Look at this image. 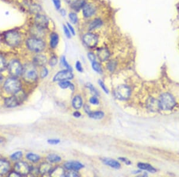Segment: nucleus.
Segmentation results:
<instances>
[{"instance_id": "1", "label": "nucleus", "mask_w": 179, "mask_h": 177, "mask_svg": "<svg viewBox=\"0 0 179 177\" xmlns=\"http://www.w3.org/2000/svg\"><path fill=\"white\" fill-rule=\"evenodd\" d=\"M22 78L29 83L35 82L38 79V73L35 66L34 64H26L24 66L22 72Z\"/></svg>"}, {"instance_id": "2", "label": "nucleus", "mask_w": 179, "mask_h": 177, "mask_svg": "<svg viewBox=\"0 0 179 177\" xmlns=\"http://www.w3.org/2000/svg\"><path fill=\"white\" fill-rule=\"evenodd\" d=\"M26 44L28 48L31 52L35 53L42 52L46 47V44L42 39L35 37L28 39Z\"/></svg>"}, {"instance_id": "3", "label": "nucleus", "mask_w": 179, "mask_h": 177, "mask_svg": "<svg viewBox=\"0 0 179 177\" xmlns=\"http://www.w3.org/2000/svg\"><path fill=\"white\" fill-rule=\"evenodd\" d=\"M4 39L8 45L15 47L20 44L22 38L18 31L11 30L4 34Z\"/></svg>"}, {"instance_id": "4", "label": "nucleus", "mask_w": 179, "mask_h": 177, "mask_svg": "<svg viewBox=\"0 0 179 177\" xmlns=\"http://www.w3.org/2000/svg\"><path fill=\"white\" fill-rule=\"evenodd\" d=\"M160 109L170 110L175 106L176 102L174 97L169 93H164L161 95L159 100Z\"/></svg>"}, {"instance_id": "5", "label": "nucleus", "mask_w": 179, "mask_h": 177, "mask_svg": "<svg viewBox=\"0 0 179 177\" xmlns=\"http://www.w3.org/2000/svg\"><path fill=\"white\" fill-rule=\"evenodd\" d=\"M4 87L7 92L16 94L21 90L22 84L19 79L13 77L7 79L4 83Z\"/></svg>"}, {"instance_id": "6", "label": "nucleus", "mask_w": 179, "mask_h": 177, "mask_svg": "<svg viewBox=\"0 0 179 177\" xmlns=\"http://www.w3.org/2000/svg\"><path fill=\"white\" fill-rule=\"evenodd\" d=\"M23 68V67L22 66L20 62L17 60H12L11 62H10L8 66L9 73L15 78L22 75Z\"/></svg>"}, {"instance_id": "7", "label": "nucleus", "mask_w": 179, "mask_h": 177, "mask_svg": "<svg viewBox=\"0 0 179 177\" xmlns=\"http://www.w3.org/2000/svg\"><path fill=\"white\" fill-rule=\"evenodd\" d=\"M131 95V89L125 85H122L118 86L115 91V96L120 100H127Z\"/></svg>"}, {"instance_id": "8", "label": "nucleus", "mask_w": 179, "mask_h": 177, "mask_svg": "<svg viewBox=\"0 0 179 177\" xmlns=\"http://www.w3.org/2000/svg\"><path fill=\"white\" fill-rule=\"evenodd\" d=\"M31 167L25 162H19L15 165V171L21 176H26L30 173Z\"/></svg>"}, {"instance_id": "9", "label": "nucleus", "mask_w": 179, "mask_h": 177, "mask_svg": "<svg viewBox=\"0 0 179 177\" xmlns=\"http://www.w3.org/2000/svg\"><path fill=\"white\" fill-rule=\"evenodd\" d=\"M73 78V75L71 71L68 69L59 71L57 73L53 78L54 82H62L72 79Z\"/></svg>"}, {"instance_id": "10", "label": "nucleus", "mask_w": 179, "mask_h": 177, "mask_svg": "<svg viewBox=\"0 0 179 177\" xmlns=\"http://www.w3.org/2000/svg\"><path fill=\"white\" fill-rule=\"evenodd\" d=\"M83 41L87 47L93 48L98 43V37L92 33H87L83 36Z\"/></svg>"}, {"instance_id": "11", "label": "nucleus", "mask_w": 179, "mask_h": 177, "mask_svg": "<svg viewBox=\"0 0 179 177\" xmlns=\"http://www.w3.org/2000/svg\"><path fill=\"white\" fill-rule=\"evenodd\" d=\"M35 24L36 26L44 29L48 27L49 20L45 15L38 14L35 18Z\"/></svg>"}, {"instance_id": "12", "label": "nucleus", "mask_w": 179, "mask_h": 177, "mask_svg": "<svg viewBox=\"0 0 179 177\" xmlns=\"http://www.w3.org/2000/svg\"><path fill=\"white\" fill-rule=\"evenodd\" d=\"M64 167L68 171H78L84 168V165L78 161H69L64 164Z\"/></svg>"}, {"instance_id": "13", "label": "nucleus", "mask_w": 179, "mask_h": 177, "mask_svg": "<svg viewBox=\"0 0 179 177\" xmlns=\"http://www.w3.org/2000/svg\"><path fill=\"white\" fill-rule=\"evenodd\" d=\"M47 62V57L41 54H39L36 55L35 57L33 59V64L35 66H39V67H42L45 66V65Z\"/></svg>"}, {"instance_id": "14", "label": "nucleus", "mask_w": 179, "mask_h": 177, "mask_svg": "<svg viewBox=\"0 0 179 177\" xmlns=\"http://www.w3.org/2000/svg\"><path fill=\"white\" fill-rule=\"evenodd\" d=\"M147 106L150 110L153 112H156L160 109L159 100H157L154 98H150L147 100Z\"/></svg>"}, {"instance_id": "15", "label": "nucleus", "mask_w": 179, "mask_h": 177, "mask_svg": "<svg viewBox=\"0 0 179 177\" xmlns=\"http://www.w3.org/2000/svg\"><path fill=\"white\" fill-rule=\"evenodd\" d=\"M97 57L101 62L106 61L110 56V53L106 48H100L97 50Z\"/></svg>"}, {"instance_id": "16", "label": "nucleus", "mask_w": 179, "mask_h": 177, "mask_svg": "<svg viewBox=\"0 0 179 177\" xmlns=\"http://www.w3.org/2000/svg\"><path fill=\"white\" fill-rule=\"evenodd\" d=\"M83 15L85 18H90L96 12V8L92 4H87L83 8Z\"/></svg>"}, {"instance_id": "17", "label": "nucleus", "mask_w": 179, "mask_h": 177, "mask_svg": "<svg viewBox=\"0 0 179 177\" xmlns=\"http://www.w3.org/2000/svg\"><path fill=\"white\" fill-rule=\"evenodd\" d=\"M19 101L16 96L8 97L5 99L4 105L7 107L13 108L18 106L19 105Z\"/></svg>"}, {"instance_id": "18", "label": "nucleus", "mask_w": 179, "mask_h": 177, "mask_svg": "<svg viewBox=\"0 0 179 177\" xmlns=\"http://www.w3.org/2000/svg\"><path fill=\"white\" fill-rule=\"evenodd\" d=\"M10 169V163L5 160L0 159V175L7 174Z\"/></svg>"}, {"instance_id": "19", "label": "nucleus", "mask_w": 179, "mask_h": 177, "mask_svg": "<svg viewBox=\"0 0 179 177\" xmlns=\"http://www.w3.org/2000/svg\"><path fill=\"white\" fill-rule=\"evenodd\" d=\"M102 161L103 163L110 166V168H112L114 169H120L121 168V164L115 160L105 158H103L102 159Z\"/></svg>"}, {"instance_id": "20", "label": "nucleus", "mask_w": 179, "mask_h": 177, "mask_svg": "<svg viewBox=\"0 0 179 177\" xmlns=\"http://www.w3.org/2000/svg\"><path fill=\"white\" fill-rule=\"evenodd\" d=\"M52 169V166L48 162H44L40 165L38 168L39 173L41 175H45L47 173H50Z\"/></svg>"}, {"instance_id": "21", "label": "nucleus", "mask_w": 179, "mask_h": 177, "mask_svg": "<svg viewBox=\"0 0 179 177\" xmlns=\"http://www.w3.org/2000/svg\"><path fill=\"white\" fill-rule=\"evenodd\" d=\"M49 174L50 176L53 177H65L66 172L63 168L57 166L53 169L52 168Z\"/></svg>"}, {"instance_id": "22", "label": "nucleus", "mask_w": 179, "mask_h": 177, "mask_svg": "<svg viewBox=\"0 0 179 177\" xmlns=\"http://www.w3.org/2000/svg\"><path fill=\"white\" fill-rule=\"evenodd\" d=\"M83 99L80 95H77L74 97V98L72 100V105L75 109L78 110L81 109V107L83 106Z\"/></svg>"}, {"instance_id": "23", "label": "nucleus", "mask_w": 179, "mask_h": 177, "mask_svg": "<svg viewBox=\"0 0 179 177\" xmlns=\"http://www.w3.org/2000/svg\"><path fill=\"white\" fill-rule=\"evenodd\" d=\"M86 5V2L85 0H77L71 4V8L75 11H79L81 8H83Z\"/></svg>"}, {"instance_id": "24", "label": "nucleus", "mask_w": 179, "mask_h": 177, "mask_svg": "<svg viewBox=\"0 0 179 177\" xmlns=\"http://www.w3.org/2000/svg\"><path fill=\"white\" fill-rule=\"evenodd\" d=\"M59 37L57 33L53 32L50 35V44L52 48H56L59 44Z\"/></svg>"}, {"instance_id": "25", "label": "nucleus", "mask_w": 179, "mask_h": 177, "mask_svg": "<svg viewBox=\"0 0 179 177\" xmlns=\"http://www.w3.org/2000/svg\"><path fill=\"white\" fill-rule=\"evenodd\" d=\"M138 167L142 170H145L147 171L148 172H156V169L150 165L147 164V163H139L137 164Z\"/></svg>"}, {"instance_id": "26", "label": "nucleus", "mask_w": 179, "mask_h": 177, "mask_svg": "<svg viewBox=\"0 0 179 177\" xmlns=\"http://www.w3.org/2000/svg\"><path fill=\"white\" fill-rule=\"evenodd\" d=\"M88 115L90 118L94 119H96V120L101 119L105 116V113L102 111H94V112L91 111Z\"/></svg>"}, {"instance_id": "27", "label": "nucleus", "mask_w": 179, "mask_h": 177, "mask_svg": "<svg viewBox=\"0 0 179 177\" xmlns=\"http://www.w3.org/2000/svg\"><path fill=\"white\" fill-rule=\"evenodd\" d=\"M102 24H103V22L102 21L101 19L96 18L90 24L89 28L90 30H93L100 27L102 25Z\"/></svg>"}, {"instance_id": "28", "label": "nucleus", "mask_w": 179, "mask_h": 177, "mask_svg": "<svg viewBox=\"0 0 179 177\" xmlns=\"http://www.w3.org/2000/svg\"><path fill=\"white\" fill-rule=\"evenodd\" d=\"M59 87L61 88H69L72 91H74V89H75V87H74L73 84L72 83H71V82L68 81H65L60 82L59 83Z\"/></svg>"}, {"instance_id": "29", "label": "nucleus", "mask_w": 179, "mask_h": 177, "mask_svg": "<svg viewBox=\"0 0 179 177\" xmlns=\"http://www.w3.org/2000/svg\"><path fill=\"white\" fill-rule=\"evenodd\" d=\"M32 34L34 35V37L41 39L44 35L43 29H41L38 26H35V28L32 29Z\"/></svg>"}, {"instance_id": "30", "label": "nucleus", "mask_w": 179, "mask_h": 177, "mask_svg": "<svg viewBox=\"0 0 179 177\" xmlns=\"http://www.w3.org/2000/svg\"><path fill=\"white\" fill-rule=\"evenodd\" d=\"M26 159L32 162L36 163L40 160V156L35 153H29L26 155Z\"/></svg>"}, {"instance_id": "31", "label": "nucleus", "mask_w": 179, "mask_h": 177, "mask_svg": "<svg viewBox=\"0 0 179 177\" xmlns=\"http://www.w3.org/2000/svg\"><path fill=\"white\" fill-rule=\"evenodd\" d=\"M47 159L48 160V161L50 163H57V162H59L61 161V158L57 155H55V154H51V155H49Z\"/></svg>"}, {"instance_id": "32", "label": "nucleus", "mask_w": 179, "mask_h": 177, "mask_svg": "<svg viewBox=\"0 0 179 177\" xmlns=\"http://www.w3.org/2000/svg\"><path fill=\"white\" fill-rule=\"evenodd\" d=\"M92 68L94 71H96L98 73L101 74L103 73V70H102L101 65L96 61L92 62Z\"/></svg>"}, {"instance_id": "33", "label": "nucleus", "mask_w": 179, "mask_h": 177, "mask_svg": "<svg viewBox=\"0 0 179 177\" xmlns=\"http://www.w3.org/2000/svg\"><path fill=\"white\" fill-rule=\"evenodd\" d=\"M86 87L87 88L89 89L91 93L94 95V96H99V93L98 92V91L96 89V88L90 83H87L86 85Z\"/></svg>"}, {"instance_id": "34", "label": "nucleus", "mask_w": 179, "mask_h": 177, "mask_svg": "<svg viewBox=\"0 0 179 177\" xmlns=\"http://www.w3.org/2000/svg\"><path fill=\"white\" fill-rule=\"evenodd\" d=\"M41 10V7L38 4H32L29 8V10L31 12V13L36 15L39 14Z\"/></svg>"}, {"instance_id": "35", "label": "nucleus", "mask_w": 179, "mask_h": 177, "mask_svg": "<svg viewBox=\"0 0 179 177\" xmlns=\"http://www.w3.org/2000/svg\"><path fill=\"white\" fill-rule=\"evenodd\" d=\"M7 67V62L5 58L2 55H0V72L4 71Z\"/></svg>"}, {"instance_id": "36", "label": "nucleus", "mask_w": 179, "mask_h": 177, "mask_svg": "<svg viewBox=\"0 0 179 177\" xmlns=\"http://www.w3.org/2000/svg\"><path fill=\"white\" fill-rule=\"evenodd\" d=\"M22 156H23L22 152L20 151H19L12 154L10 158L13 160H18L22 158Z\"/></svg>"}, {"instance_id": "37", "label": "nucleus", "mask_w": 179, "mask_h": 177, "mask_svg": "<svg viewBox=\"0 0 179 177\" xmlns=\"http://www.w3.org/2000/svg\"><path fill=\"white\" fill-rule=\"evenodd\" d=\"M69 18L71 22L73 24L75 25V24H76L78 23V18L77 15L75 13H73V12L70 13L69 15Z\"/></svg>"}, {"instance_id": "38", "label": "nucleus", "mask_w": 179, "mask_h": 177, "mask_svg": "<svg viewBox=\"0 0 179 177\" xmlns=\"http://www.w3.org/2000/svg\"><path fill=\"white\" fill-rule=\"evenodd\" d=\"M61 62H62V65H63L64 67H65L66 68V69H68L69 71H72V69L71 66L69 65V64L68 63L65 57L63 56L61 58Z\"/></svg>"}, {"instance_id": "39", "label": "nucleus", "mask_w": 179, "mask_h": 177, "mask_svg": "<svg viewBox=\"0 0 179 177\" xmlns=\"http://www.w3.org/2000/svg\"><path fill=\"white\" fill-rule=\"evenodd\" d=\"M116 66H117V63L114 61H110L107 64L108 69L110 72H112L114 71L115 69L116 68Z\"/></svg>"}, {"instance_id": "40", "label": "nucleus", "mask_w": 179, "mask_h": 177, "mask_svg": "<svg viewBox=\"0 0 179 177\" xmlns=\"http://www.w3.org/2000/svg\"><path fill=\"white\" fill-rule=\"evenodd\" d=\"M98 84H99V85H100V87L102 88V89H103V91L106 93V94H109V90H108V89L107 88V87H106V86L105 85V83L103 82V81H102V80H100V79H99V81H98Z\"/></svg>"}, {"instance_id": "41", "label": "nucleus", "mask_w": 179, "mask_h": 177, "mask_svg": "<svg viewBox=\"0 0 179 177\" xmlns=\"http://www.w3.org/2000/svg\"><path fill=\"white\" fill-rule=\"evenodd\" d=\"M66 177H79V174L77 171H69L68 172H66L65 174Z\"/></svg>"}, {"instance_id": "42", "label": "nucleus", "mask_w": 179, "mask_h": 177, "mask_svg": "<svg viewBox=\"0 0 179 177\" xmlns=\"http://www.w3.org/2000/svg\"><path fill=\"white\" fill-rule=\"evenodd\" d=\"M90 103L93 105H98L99 104V101L96 96H93L90 99Z\"/></svg>"}, {"instance_id": "43", "label": "nucleus", "mask_w": 179, "mask_h": 177, "mask_svg": "<svg viewBox=\"0 0 179 177\" xmlns=\"http://www.w3.org/2000/svg\"><path fill=\"white\" fill-rule=\"evenodd\" d=\"M57 57H56V56L52 57L50 58V61H49V65L53 67V66H56L57 65Z\"/></svg>"}, {"instance_id": "44", "label": "nucleus", "mask_w": 179, "mask_h": 177, "mask_svg": "<svg viewBox=\"0 0 179 177\" xmlns=\"http://www.w3.org/2000/svg\"><path fill=\"white\" fill-rule=\"evenodd\" d=\"M63 30H64L65 34V35L66 36V37L68 38H71V33L69 29H68V26H66V25H63Z\"/></svg>"}, {"instance_id": "45", "label": "nucleus", "mask_w": 179, "mask_h": 177, "mask_svg": "<svg viewBox=\"0 0 179 177\" xmlns=\"http://www.w3.org/2000/svg\"><path fill=\"white\" fill-rule=\"evenodd\" d=\"M75 68L76 70L78 71L79 72H83V68L82 66L81 63L79 61H77L76 64H75Z\"/></svg>"}, {"instance_id": "46", "label": "nucleus", "mask_w": 179, "mask_h": 177, "mask_svg": "<svg viewBox=\"0 0 179 177\" xmlns=\"http://www.w3.org/2000/svg\"><path fill=\"white\" fill-rule=\"evenodd\" d=\"M48 74H49L48 69L44 67L42 68V71L41 72V78H46L48 75Z\"/></svg>"}, {"instance_id": "47", "label": "nucleus", "mask_w": 179, "mask_h": 177, "mask_svg": "<svg viewBox=\"0 0 179 177\" xmlns=\"http://www.w3.org/2000/svg\"><path fill=\"white\" fill-rule=\"evenodd\" d=\"M52 1L53 2L55 8L57 10H60V7H61V1H60V0H52Z\"/></svg>"}, {"instance_id": "48", "label": "nucleus", "mask_w": 179, "mask_h": 177, "mask_svg": "<svg viewBox=\"0 0 179 177\" xmlns=\"http://www.w3.org/2000/svg\"><path fill=\"white\" fill-rule=\"evenodd\" d=\"M87 56H88V58H89V59L90 60V61L92 63V62H95L96 61V56H95V55H94V54L93 53H89L88 54H87Z\"/></svg>"}, {"instance_id": "49", "label": "nucleus", "mask_w": 179, "mask_h": 177, "mask_svg": "<svg viewBox=\"0 0 179 177\" xmlns=\"http://www.w3.org/2000/svg\"><path fill=\"white\" fill-rule=\"evenodd\" d=\"M48 143L50 144H52V145H56V144H58L60 141V140L59 139H49L48 140Z\"/></svg>"}, {"instance_id": "50", "label": "nucleus", "mask_w": 179, "mask_h": 177, "mask_svg": "<svg viewBox=\"0 0 179 177\" xmlns=\"http://www.w3.org/2000/svg\"><path fill=\"white\" fill-rule=\"evenodd\" d=\"M67 26H68V29H69V31H70V32H71L72 35H75V29H73V26H72L70 23H67Z\"/></svg>"}, {"instance_id": "51", "label": "nucleus", "mask_w": 179, "mask_h": 177, "mask_svg": "<svg viewBox=\"0 0 179 177\" xmlns=\"http://www.w3.org/2000/svg\"><path fill=\"white\" fill-rule=\"evenodd\" d=\"M119 160H120L121 162L125 163L126 165H130L131 164V162L128 159H127L126 158L120 157V158H119Z\"/></svg>"}, {"instance_id": "52", "label": "nucleus", "mask_w": 179, "mask_h": 177, "mask_svg": "<svg viewBox=\"0 0 179 177\" xmlns=\"http://www.w3.org/2000/svg\"><path fill=\"white\" fill-rule=\"evenodd\" d=\"M84 111H85L87 114H89L90 112H91L89 106L88 105H86L84 106Z\"/></svg>"}, {"instance_id": "53", "label": "nucleus", "mask_w": 179, "mask_h": 177, "mask_svg": "<svg viewBox=\"0 0 179 177\" xmlns=\"http://www.w3.org/2000/svg\"><path fill=\"white\" fill-rule=\"evenodd\" d=\"M81 113H79V112H73V116L74 117H75V118H79V117H80L81 116Z\"/></svg>"}, {"instance_id": "54", "label": "nucleus", "mask_w": 179, "mask_h": 177, "mask_svg": "<svg viewBox=\"0 0 179 177\" xmlns=\"http://www.w3.org/2000/svg\"><path fill=\"white\" fill-rule=\"evenodd\" d=\"M8 175H9L10 177H13V176H15V177H20V176L18 174V173H16L15 171H14V172H12Z\"/></svg>"}, {"instance_id": "55", "label": "nucleus", "mask_w": 179, "mask_h": 177, "mask_svg": "<svg viewBox=\"0 0 179 177\" xmlns=\"http://www.w3.org/2000/svg\"><path fill=\"white\" fill-rule=\"evenodd\" d=\"M60 13L62 16H65L66 12L64 9H60Z\"/></svg>"}, {"instance_id": "56", "label": "nucleus", "mask_w": 179, "mask_h": 177, "mask_svg": "<svg viewBox=\"0 0 179 177\" xmlns=\"http://www.w3.org/2000/svg\"><path fill=\"white\" fill-rule=\"evenodd\" d=\"M68 3H69V4H70L71 5L73 3H74L75 1H76L77 0H65Z\"/></svg>"}, {"instance_id": "57", "label": "nucleus", "mask_w": 179, "mask_h": 177, "mask_svg": "<svg viewBox=\"0 0 179 177\" xmlns=\"http://www.w3.org/2000/svg\"><path fill=\"white\" fill-rule=\"evenodd\" d=\"M2 79H3V77H2V75L0 73V83L2 82Z\"/></svg>"}]
</instances>
